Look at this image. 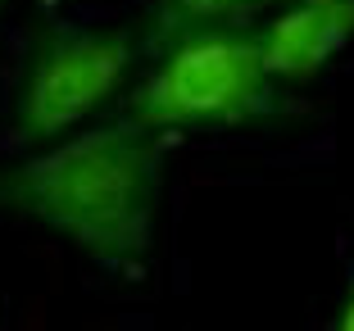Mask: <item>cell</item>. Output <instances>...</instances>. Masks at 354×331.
Returning <instances> with one entry per match:
<instances>
[{
    "label": "cell",
    "mask_w": 354,
    "mask_h": 331,
    "mask_svg": "<svg viewBox=\"0 0 354 331\" xmlns=\"http://www.w3.org/2000/svg\"><path fill=\"white\" fill-rule=\"evenodd\" d=\"M168 136L118 114L32 145L0 168V214L28 218L109 272H132L155 245Z\"/></svg>",
    "instance_id": "cell-1"
},
{
    "label": "cell",
    "mask_w": 354,
    "mask_h": 331,
    "mask_svg": "<svg viewBox=\"0 0 354 331\" xmlns=\"http://www.w3.org/2000/svg\"><path fill=\"white\" fill-rule=\"evenodd\" d=\"M127 86V118L155 132H236L281 109V82L268 73L254 28L187 32L141 55Z\"/></svg>",
    "instance_id": "cell-2"
},
{
    "label": "cell",
    "mask_w": 354,
    "mask_h": 331,
    "mask_svg": "<svg viewBox=\"0 0 354 331\" xmlns=\"http://www.w3.org/2000/svg\"><path fill=\"white\" fill-rule=\"evenodd\" d=\"M141 37L95 23H46L32 32L14 77V141L23 150L91 123L132 86Z\"/></svg>",
    "instance_id": "cell-3"
},
{
    "label": "cell",
    "mask_w": 354,
    "mask_h": 331,
    "mask_svg": "<svg viewBox=\"0 0 354 331\" xmlns=\"http://www.w3.org/2000/svg\"><path fill=\"white\" fill-rule=\"evenodd\" d=\"M254 37L281 86L313 82L354 41V0H277Z\"/></svg>",
    "instance_id": "cell-4"
},
{
    "label": "cell",
    "mask_w": 354,
    "mask_h": 331,
    "mask_svg": "<svg viewBox=\"0 0 354 331\" xmlns=\"http://www.w3.org/2000/svg\"><path fill=\"white\" fill-rule=\"evenodd\" d=\"M277 0H155L150 5L141 37V55L187 37V32H209V28H245L250 19L268 14Z\"/></svg>",
    "instance_id": "cell-5"
},
{
    "label": "cell",
    "mask_w": 354,
    "mask_h": 331,
    "mask_svg": "<svg viewBox=\"0 0 354 331\" xmlns=\"http://www.w3.org/2000/svg\"><path fill=\"white\" fill-rule=\"evenodd\" d=\"M332 327L354 331V259H350V272H345V295H341V309H336Z\"/></svg>",
    "instance_id": "cell-6"
},
{
    "label": "cell",
    "mask_w": 354,
    "mask_h": 331,
    "mask_svg": "<svg viewBox=\"0 0 354 331\" xmlns=\"http://www.w3.org/2000/svg\"><path fill=\"white\" fill-rule=\"evenodd\" d=\"M5 5H10V0H0V19H5Z\"/></svg>",
    "instance_id": "cell-7"
}]
</instances>
